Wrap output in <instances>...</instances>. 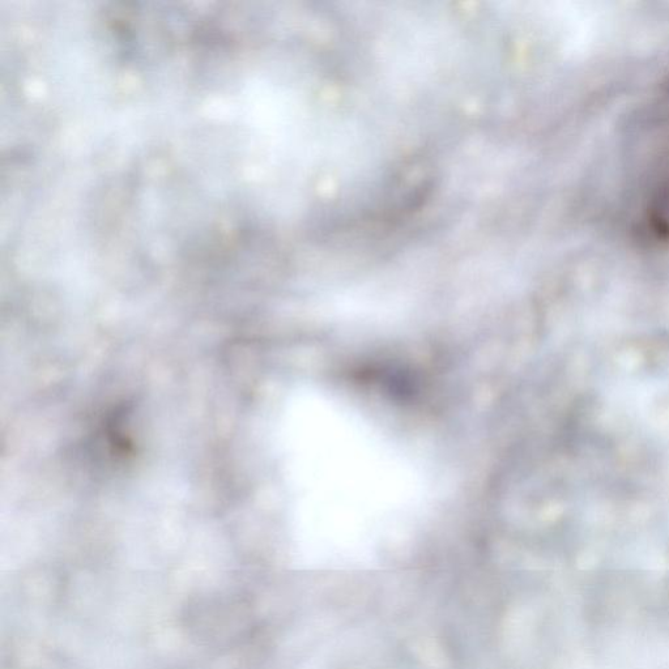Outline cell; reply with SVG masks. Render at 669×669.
Here are the masks:
<instances>
[{
  "instance_id": "cell-1",
  "label": "cell",
  "mask_w": 669,
  "mask_h": 669,
  "mask_svg": "<svg viewBox=\"0 0 669 669\" xmlns=\"http://www.w3.org/2000/svg\"><path fill=\"white\" fill-rule=\"evenodd\" d=\"M310 446L314 502L366 518L398 514L423 502L424 480L394 442L347 408L326 402Z\"/></svg>"
}]
</instances>
